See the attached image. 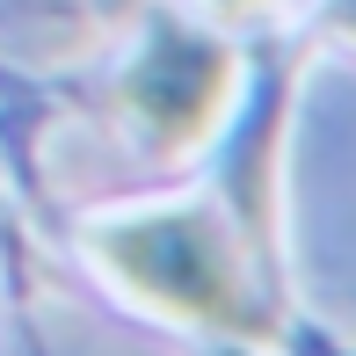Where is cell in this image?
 <instances>
[{
    "mask_svg": "<svg viewBox=\"0 0 356 356\" xmlns=\"http://www.w3.org/2000/svg\"><path fill=\"white\" fill-rule=\"evenodd\" d=\"M88 248L138 305L182 320V327L233 334V342H262L277 327L248 269V248L218 204H160L138 218H109L88 233Z\"/></svg>",
    "mask_w": 356,
    "mask_h": 356,
    "instance_id": "1",
    "label": "cell"
},
{
    "mask_svg": "<svg viewBox=\"0 0 356 356\" xmlns=\"http://www.w3.org/2000/svg\"><path fill=\"white\" fill-rule=\"evenodd\" d=\"M233 88H240L233 44L204 37V29H182V22H153L145 51L117 80V117L131 124V138L153 160H182L225 124Z\"/></svg>",
    "mask_w": 356,
    "mask_h": 356,
    "instance_id": "2",
    "label": "cell"
},
{
    "mask_svg": "<svg viewBox=\"0 0 356 356\" xmlns=\"http://www.w3.org/2000/svg\"><path fill=\"white\" fill-rule=\"evenodd\" d=\"M277 8V0H211V15H225V22H240V15H262Z\"/></svg>",
    "mask_w": 356,
    "mask_h": 356,
    "instance_id": "3",
    "label": "cell"
},
{
    "mask_svg": "<svg viewBox=\"0 0 356 356\" xmlns=\"http://www.w3.org/2000/svg\"><path fill=\"white\" fill-rule=\"evenodd\" d=\"M327 29H342V37H356V0H334V8H327Z\"/></svg>",
    "mask_w": 356,
    "mask_h": 356,
    "instance_id": "4",
    "label": "cell"
}]
</instances>
